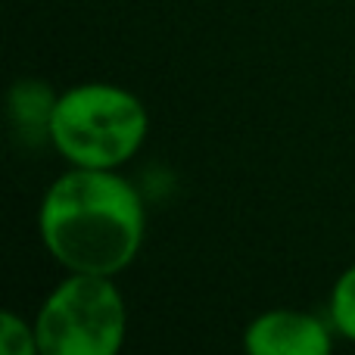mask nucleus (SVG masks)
<instances>
[{"instance_id": "nucleus-4", "label": "nucleus", "mask_w": 355, "mask_h": 355, "mask_svg": "<svg viewBox=\"0 0 355 355\" xmlns=\"http://www.w3.org/2000/svg\"><path fill=\"white\" fill-rule=\"evenodd\" d=\"M334 324L300 309H268L243 331L250 355H327L334 349Z\"/></svg>"}, {"instance_id": "nucleus-6", "label": "nucleus", "mask_w": 355, "mask_h": 355, "mask_svg": "<svg viewBox=\"0 0 355 355\" xmlns=\"http://www.w3.org/2000/svg\"><path fill=\"white\" fill-rule=\"evenodd\" d=\"M331 324L340 337L355 343V262L337 277L331 290Z\"/></svg>"}, {"instance_id": "nucleus-7", "label": "nucleus", "mask_w": 355, "mask_h": 355, "mask_svg": "<svg viewBox=\"0 0 355 355\" xmlns=\"http://www.w3.org/2000/svg\"><path fill=\"white\" fill-rule=\"evenodd\" d=\"M0 352L3 355H41L35 321L28 324L25 318H19L16 312L6 309L0 315Z\"/></svg>"}, {"instance_id": "nucleus-2", "label": "nucleus", "mask_w": 355, "mask_h": 355, "mask_svg": "<svg viewBox=\"0 0 355 355\" xmlns=\"http://www.w3.org/2000/svg\"><path fill=\"white\" fill-rule=\"evenodd\" d=\"M150 131V112L137 94L110 81H85L60 94L50 119V144L75 168H122Z\"/></svg>"}, {"instance_id": "nucleus-5", "label": "nucleus", "mask_w": 355, "mask_h": 355, "mask_svg": "<svg viewBox=\"0 0 355 355\" xmlns=\"http://www.w3.org/2000/svg\"><path fill=\"white\" fill-rule=\"evenodd\" d=\"M60 94L50 91L41 78H22L10 87V119L19 137H25L28 147L50 144V119H53Z\"/></svg>"}, {"instance_id": "nucleus-1", "label": "nucleus", "mask_w": 355, "mask_h": 355, "mask_svg": "<svg viewBox=\"0 0 355 355\" xmlns=\"http://www.w3.org/2000/svg\"><path fill=\"white\" fill-rule=\"evenodd\" d=\"M147 231L144 200L116 168L69 166L37 209L41 243L66 271L116 277L137 259Z\"/></svg>"}, {"instance_id": "nucleus-3", "label": "nucleus", "mask_w": 355, "mask_h": 355, "mask_svg": "<svg viewBox=\"0 0 355 355\" xmlns=\"http://www.w3.org/2000/svg\"><path fill=\"white\" fill-rule=\"evenodd\" d=\"M41 355H116L128 331V309L106 275L69 271L35 315Z\"/></svg>"}]
</instances>
